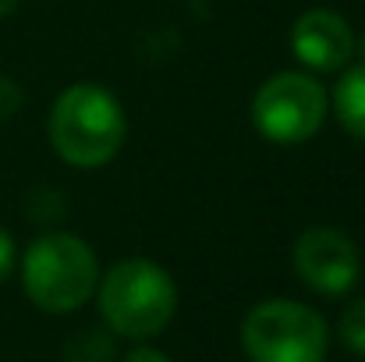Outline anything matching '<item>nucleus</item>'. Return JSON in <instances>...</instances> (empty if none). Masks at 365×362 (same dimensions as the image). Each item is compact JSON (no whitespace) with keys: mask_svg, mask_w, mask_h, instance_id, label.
Returning a JSON list of instances; mask_svg holds the SVG:
<instances>
[{"mask_svg":"<svg viewBox=\"0 0 365 362\" xmlns=\"http://www.w3.org/2000/svg\"><path fill=\"white\" fill-rule=\"evenodd\" d=\"M46 135L64 164L96 171L121 153L128 118L110 89L96 82H78L57 96L46 121Z\"/></svg>","mask_w":365,"mask_h":362,"instance_id":"nucleus-1","label":"nucleus"},{"mask_svg":"<svg viewBox=\"0 0 365 362\" xmlns=\"http://www.w3.org/2000/svg\"><path fill=\"white\" fill-rule=\"evenodd\" d=\"M291 54L312 71H337L355 54V32L337 11L316 7L294 21Z\"/></svg>","mask_w":365,"mask_h":362,"instance_id":"nucleus-7","label":"nucleus"},{"mask_svg":"<svg viewBox=\"0 0 365 362\" xmlns=\"http://www.w3.org/2000/svg\"><path fill=\"white\" fill-rule=\"evenodd\" d=\"M14 259H18V252H14V238L0 228V284L11 277V270H14Z\"/></svg>","mask_w":365,"mask_h":362,"instance_id":"nucleus-12","label":"nucleus"},{"mask_svg":"<svg viewBox=\"0 0 365 362\" xmlns=\"http://www.w3.org/2000/svg\"><path fill=\"white\" fill-rule=\"evenodd\" d=\"M242 348L252 362H323L330 327L305 302L269 298L242 320Z\"/></svg>","mask_w":365,"mask_h":362,"instance_id":"nucleus-4","label":"nucleus"},{"mask_svg":"<svg viewBox=\"0 0 365 362\" xmlns=\"http://www.w3.org/2000/svg\"><path fill=\"white\" fill-rule=\"evenodd\" d=\"M334 114L348 135L365 142V61L348 68L341 82L334 86Z\"/></svg>","mask_w":365,"mask_h":362,"instance_id":"nucleus-8","label":"nucleus"},{"mask_svg":"<svg viewBox=\"0 0 365 362\" xmlns=\"http://www.w3.org/2000/svg\"><path fill=\"white\" fill-rule=\"evenodd\" d=\"M114 359V338L103 331H82L64 345V362H110Z\"/></svg>","mask_w":365,"mask_h":362,"instance_id":"nucleus-9","label":"nucleus"},{"mask_svg":"<svg viewBox=\"0 0 365 362\" xmlns=\"http://www.w3.org/2000/svg\"><path fill=\"white\" fill-rule=\"evenodd\" d=\"M291 259H294V273L319 295H348L362 277L359 245L341 228L330 224H316L302 231Z\"/></svg>","mask_w":365,"mask_h":362,"instance_id":"nucleus-6","label":"nucleus"},{"mask_svg":"<svg viewBox=\"0 0 365 362\" xmlns=\"http://www.w3.org/2000/svg\"><path fill=\"white\" fill-rule=\"evenodd\" d=\"M341 341L348 345V352L365 359V298H355L341 313Z\"/></svg>","mask_w":365,"mask_h":362,"instance_id":"nucleus-10","label":"nucleus"},{"mask_svg":"<svg viewBox=\"0 0 365 362\" xmlns=\"http://www.w3.org/2000/svg\"><path fill=\"white\" fill-rule=\"evenodd\" d=\"M96 302L103 323L114 334L145 341L174 320L178 288L160 263L131 256L103 273V281L96 284Z\"/></svg>","mask_w":365,"mask_h":362,"instance_id":"nucleus-2","label":"nucleus"},{"mask_svg":"<svg viewBox=\"0 0 365 362\" xmlns=\"http://www.w3.org/2000/svg\"><path fill=\"white\" fill-rule=\"evenodd\" d=\"M121 362H170V359H167L163 352H156V348H145V345H142V348H131Z\"/></svg>","mask_w":365,"mask_h":362,"instance_id":"nucleus-13","label":"nucleus"},{"mask_svg":"<svg viewBox=\"0 0 365 362\" xmlns=\"http://www.w3.org/2000/svg\"><path fill=\"white\" fill-rule=\"evenodd\" d=\"M21 284L36 309L64 316L82 309L100 284L96 252L68 231H50L36 238L21 256Z\"/></svg>","mask_w":365,"mask_h":362,"instance_id":"nucleus-3","label":"nucleus"},{"mask_svg":"<svg viewBox=\"0 0 365 362\" xmlns=\"http://www.w3.org/2000/svg\"><path fill=\"white\" fill-rule=\"evenodd\" d=\"M18 4H21V0H0V18H7V14H11Z\"/></svg>","mask_w":365,"mask_h":362,"instance_id":"nucleus-14","label":"nucleus"},{"mask_svg":"<svg viewBox=\"0 0 365 362\" xmlns=\"http://www.w3.org/2000/svg\"><path fill=\"white\" fill-rule=\"evenodd\" d=\"M330 114L327 89L305 71H280L266 79L252 100V124L277 146L309 142Z\"/></svg>","mask_w":365,"mask_h":362,"instance_id":"nucleus-5","label":"nucleus"},{"mask_svg":"<svg viewBox=\"0 0 365 362\" xmlns=\"http://www.w3.org/2000/svg\"><path fill=\"white\" fill-rule=\"evenodd\" d=\"M18 104H21V89H18L11 79L0 75V121L11 118V114L18 111Z\"/></svg>","mask_w":365,"mask_h":362,"instance_id":"nucleus-11","label":"nucleus"}]
</instances>
